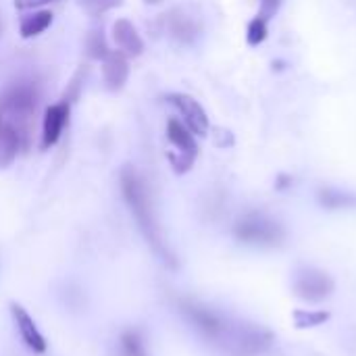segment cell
<instances>
[{
    "label": "cell",
    "instance_id": "1",
    "mask_svg": "<svg viewBox=\"0 0 356 356\" xmlns=\"http://www.w3.org/2000/svg\"><path fill=\"white\" fill-rule=\"evenodd\" d=\"M181 311L198 332H202L215 344L223 346L229 355L259 356L273 342V336L263 327H254L248 323H234L209 307L196 302H184Z\"/></svg>",
    "mask_w": 356,
    "mask_h": 356
},
{
    "label": "cell",
    "instance_id": "2",
    "mask_svg": "<svg viewBox=\"0 0 356 356\" xmlns=\"http://www.w3.org/2000/svg\"><path fill=\"white\" fill-rule=\"evenodd\" d=\"M121 192H123V198H125L134 219L138 221L142 234L146 236L148 244L161 257H165L169 261V252H167L165 242H163V232H161V225H159L152 192H150L146 179L131 165H125L123 171H121Z\"/></svg>",
    "mask_w": 356,
    "mask_h": 356
},
{
    "label": "cell",
    "instance_id": "3",
    "mask_svg": "<svg viewBox=\"0 0 356 356\" xmlns=\"http://www.w3.org/2000/svg\"><path fill=\"white\" fill-rule=\"evenodd\" d=\"M38 106L40 86L33 79H17L0 92V117L17 129L23 150L31 146Z\"/></svg>",
    "mask_w": 356,
    "mask_h": 356
},
{
    "label": "cell",
    "instance_id": "4",
    "mask_svg": "<svg viewBox=\"0 0 356 356\" xmlns=\"http://www.w3.org/2000/svg\"><path fill=\"white\" fill-rule=\"evenodd\" d=\"M234 236L252 246H277L284 240V227L265 213H248L236 223Z\"/></svg>",
    "mask_w": 356,
    "mask_h": 356
},
{
    "label": "cell",
    "instance_id": "5",
    "mask_svg": "<svg viewBox=\"0 0 356 356\" xmlns=\"http://www.w3.org/2000/svg\"><path fill=\"white\" fill-rule=\"evenodd\" d=\"M167 140L171 142L173 150L167 154L173 171L177 175H184L188 173L194 163H196V156H198V144H196V138L194 134L184 125V121L179 119H169L167 121Z\"/></svg>",
    "mask_w": 356,
    "mask_h": 356
},
{
    "label": "cell",
    "instance_id": "6",
    "mask_svg": "<svg viewBox=\"0 0 356 356\" xmlns=\"http://www.w3.org/2000/svg\"><path fill=\"white\" fill-rule=\"evenodd\" d=\"M161 25H163V31H167L169 38L177 40L179 44H192L202 31L200 19L188 13L186 8H173L165 13L161 17Z\"/></svg>",
    "mask_w": 356,
    "mask_h": 356
},
{
    "label": "cell",
    "instance_id": "7",
    "mask_svg": "<svg viewBox=\"0 0 356 356\" xmlns=\"http://www.w3.org/2000/svg\"><path fill=\"white\" fill-rule=\"evenodd\" d=\"M294 292L309 302H321L332 296L334 292V280L319 269H305L298 273L294 282Z\"/></svg>",
    "mask_w": 356,
    "mask_h": 356
},
{
    "label": "cell",
    "instance_id": "8",
    "mask_svg": "<svg viewBox=\"0 0 356 356\" xmlns=\"http://www.w3.org/2000/svg\"><path fill=\"white\" fill-rule=\"evenodd\" d=\"M167 100L179 111L181 119H184V125L194 134V136H207L209 129H211V123H209V117H207V111L200 106V102L188 94H169Z\"/></svg>",
    "mask_w": 356,
    "mask_h": 356
},
{
    "label": "cell",
    "instance_id": "9",
    "mask_svg": "<svg viewBox=\"0 0 356 356\" xmlns=\"http://www.w3.org/2000/svg\"><path fill=\"white\" fill-rule=\"evenodd\" d=\"M69 113H71L69 100H60V102H56V104H50V106L44 111L42 142H40V148H42V150L52 148V146L60 140L63 129H65V125L69 123Z\"/></svg>",
    "mask_w": 356,
    "mask_h": 356
},
{
    "label": "cell",
    "instance_id": "10",
    "mask_svg": "<svg viewBox=\"0 0 356 356\" xmlns=\"http://www.w3.org/2000/svg\"><path fill=\"white\" fill-rule=\"evenodd\" d=\"M10 317H13V323H15V330L21 338V342L35 355H44L48 344H46V338L40 334L35 321L31 319V315L17 302H10Z\"/></svg>",
    "mask_w": 356,
    "mask_h": 356
},
{
    "label": "cell",
    "instance_id": "11",
    "mask_svg": "<svg viewBox=\"0 0 356 356\" xmlns=\"http://www.w3.org/2000/svg\"><path fill=\"white\" fill-rule=\"evenodd\" d=\"M102 75L111 90H121L129 77V63L121 50H111L102 58Z\"/></svg>",
    "mask_w": 356,
    "mask_h": 356
},
{
    "label": "cell",
    "instance_id": "12",
    "mask_svg": "<svg viewBox=\"0 0 356 356\" xmlns=\"http://www.w3.org/2000/svg\"><path fill=\"white\" fill-rule=\"evenodd\" d=\"M113 38L119 46V50L125 56H140L144 52V42L138 33V29L134 27L131 21L127 19H117L113 25Z\"/></svg>",
    "mask_w": 356,
    "mask_h": 356
},
{
    "label": "cell",
    "instance_id": "13",
    "mask_svg": "<svg viewBox=\"0 0 356 356\" xmlns=\"http://www.w3.org/2000/svg\"><path fill=\"white\" fill-rule=\"evenodd\" d=\"M19 150H23L17 129L0 117V169H6L15 163Z\"/></svg>",
    "mask_w": 356,
    "mask_h": 356
},
{
    "label": "cell",
    "instance_id": "14",
    "mask_svg": "<svg viewBox=\"0 0 356 356\" xmlns=\"http://www.w3.org/2000/svg\"><path fill=\"white\" fill-rule=\"evenodd\" d=\"M50 23H52V13H48V10L33 13V15H29V17H25L21 21V27H19L21 38H25V40L27 38H35V35L44 33L50 27Z\"/></svg>",
    "mask_w": 356,
    "mask_h": 356
},
{
    "label": "cell",
    "instance_id": "15",
    "mask_svg": "<svg viewBox=\"0 0 356 356\" xmlns=\"http://www.w3.org/2000/svg\"><path fill=\"white\" fill-rule=\"evenodd\" d=\"M319 202L325 207V209H350L356 207V196L348 194V192H342V190H334V188H325L319 192Z\"/></svg>",
    "mask_w": 356,
    "mask_h": 356
},
{
    "label": "cell",
    "instance_id": "16",
    "mask_svg": "<svg viewBox=\"0 0 356 356\" xmlns=\"http://www.w3.org/2000/svg\"><path fill=\"white\" fill-rule=\"evenodd\" d=\"M294 319V325L298 330H307V327H317V325H323L325 321H330V313L327 311H296L292 315Z\"/></svg>",
    "mask_w": 356,
    "mask_h": 356
},
{
    "label": "cell",
    "instance_id": "17",
    "mask_svg": "<svg viewBox=\"0 0 356 356\" xmlns=\"http://www.w3.org/2000/svg\"><path fill=\"white\" fill-rule=\"evenodd\" d=\"M267 35H269V23L259 17H252V21L246 27V42L250 46H259L267 40Z\"/></svg>",
    "mask_w": 356,
    "mask_h": 356
},
{
    "label": "cell",
    "instance_id": "18",
    "mask_svg": "<svg viewBox=\"0 0 356 356\" xmlns=\"http://www.w3.org/2000/svg\"><path fill=\"white\" fill-rule=\"evenodd\" d=\"M121 4H123V0H79V6L90 17H100V15L113 10V8H117Z\"/></svg>",
    "mask_w": 356,
    "mask_h": 356
},
{
    "label": "cell",
    "instance_id": "19",
    "mask_svg": "<svg viewBox=\"0 0 356 356\" xmlns=\"http://www.w3.org/2000/svg\"><path fill=\"white\" fill-rule=\"evenodd\" d=\"M86 48H88V54H90L92 58H104V56L111 52L108 46H106V42H104L102 31H98V29L90 31V35H88V40H86Z\"/></svg>",
    "mask_w": 356,
    "mask_h": 356
},
{
    "label": "cell",
    "instance_id": "20",
    "mask_svg": "<svg viewBox=\"0 0 356 356\" xmlns=\"http://www.w3.org/2000/svg\"><path fill=\"white\" fill-rule=\"evenodd\" d=\"M280 6H282V0H261V4H259V13H257L254 17H259V19H263V21H267V23H269V21L277 15Z\"/></svg>",
    "mask_w": 356,
    "mask_h": 356
},
{
    "label": "cell",
    "instance_id": "21",
    "mask_svg": "<svg viewBox=\"0 0 356 356\" xmlns=\"http://www.w3.org/2000/svg\"><path fill=\"white\" fill-rule=\"evenodd\" d=\"M123 348H125L127 356H146L144 346H142V342H140V338L136 334H125L123 336Z\"/></svg>",
    "mask_w": 356,
    "mask_h": 356
},
{
    "label": "cell",
    "instance_id": "22",
    "mask_svg": "<svg viewBox=\"0 0 356 356\" xmlns=\"http://www.w3.org/2000/svg\"><path fill=\"white\" fill-rule=\"evenodd\" d=\"M48 2H54V0H15V6L19 10H27V8H35V6H44Z\"/></svg>",
    "mask_w": 356,
    "mask_h": 356
},
{
    "label": "cell",
    "instance_id": "23",
    "mask_svg": "<svg viewBox=\"0 0 356 356\" xmlns=\"http://www.w3.org/2000/svg\"><path fill=\"white\" fill-rule=\"evenodd\" d=\"M290 184H292V177H288V175H280V179H277V188H280V190H286Z\"/></svg>",
    "mask_w": 356,
    "mask_h": 356
},
{
    "label": "cell",
    "instance_id": "24",
    "mask_svg": "<svg viewBox=\"0 0 356 356\" xmlns=\"http://www.w3.org/2000/svg\"><path fill=\"white\" fill-rule=\"evenodd\" d=\"M144 2H146V4H161L163 0H144Z\"/></svg>",
    "mask_w": 356,
    "mask_h": 356
}]
</instances>
